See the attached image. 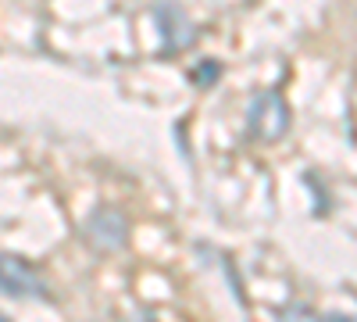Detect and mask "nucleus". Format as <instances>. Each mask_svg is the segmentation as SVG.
Masks as SVG:
<instances>
[{"mask_svg": "<svg viewBox=\"0 0 357 322\" xmlns=\"http://www.w3.org/2000/svg\"><path fill=\"white\" fill-rule=\"evenodd\" d=\"M247 126H250V136L254 140H264V143H275L286 136L289 129V108L282 101L279 90H264L250 101V111H247Z\"/></svg>", "mask_w": 357, "mask_h": 322, "instance_id": "f257e3e1", "label": "nucleus"}, {"mask_svg": "<svg viewBox=\"0 0 357 322\" xmlns=\"http://www.w3.org/2000/svg\"><path fill=\"white\" fill-rule=\"evenodd\" d=\"M82 237L97 251H122L126 240H129V222L122 219V212H114V208H97L93 215L86 219Z\"/></svg>", "mask_w": 357, "mask_h": 322, "instance_id": "7ed1b4c3", "label": "nucleus"}, {"mask_svg": "<svg viewBox=\"0 0 357 322\" xmlns=\"http://www.w3.org/2000/svg\"><path fill=\"white\" fill-rule=\"evenodd\" d=\"M0 322H11V319H8V315H0Z\"/></svg>", "mask_w": 357, "mask_h": 322, "instance_id": "6e6552de", "label": "nucleus"}, {"mask_svg": "<svg viewBox=\"0 0 357 322\" xmlns=\"http://www.w3.org/2000/svg\"><path fill=\"white\" fill-rule=\"evenodd\" d=\"M0 294L8 298H43L47 286L33 261L18 254H0Z\"/></svg>", "mask_w": 357, "mask_h": 322, "instance_id": "f03ea898", "label": "nucleus"}, {"mask_svg": "<svg viewBox=\"0 0 357 322\" xmlns=\"http://www.w3.org/2000/svg\"><path fill=\"white\" fill-rule=\"evenodd\" d=\"M279 322H321V319H318L307 305H289V308L279 315Z\"/></svg>", "mask_w": 357, "mask_h": 322, "instance_id": "423d86ee", "label": "nucleus"}, {"mask_svg": "<svg viewBox=\"0 0 357 322\" xmlns=\"http://www.w3.org/2000/svg\"><path fill=\"white\" fill-rule=\"evenodd\" d=\"M321 322H357V319H340V315H329V319H321Z\"/></svg>", "mask_w": 357, "mask_h": 322, "instance_id": "0eeeda50", "label": "nucleus"}, {"mask_svg": "<svg viewBox=\"0 0 357 322\" xmlns=\"http://www.w3.org/2000/svg\"><path fill=\"white\" fill-rule=\"evenodd\" d=\"M154 15H158L161 40H165V47H168L172 54L186 50V47L193 43V22L186 18V11L178 8V4H161Z\"/></svg>", "mask_w": 357, "mask_h": 322, "instance_id": "20e7f679", "label": "nucleus"}, {"mask_svg": "<svg viewBox=\"0 0 357 322\" xmlns=\"http://www.w3.org/2000/svg\"><path fill=\"white\" fill-rule=\"evenodd\" d=\"M218 75H222V61H211V57H207V61H200V65L190 72V82L200 86V90H207V86L218 82Z\"/></svg>", "mask_w": 357, "mask_h": 322, "instance_id": "39448f33", "label": "nucleus"}]
</instances>
